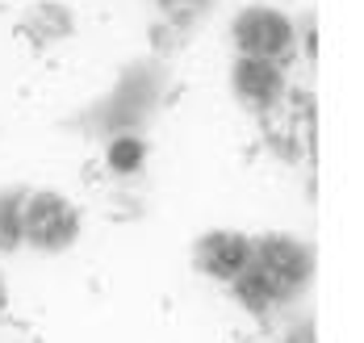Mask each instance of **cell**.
Here are the masks:
<instances>
[{
    "mask_svg": "<svg viewBox=\"0 0 364 343\" xmlns=\"http://www.w3.org/2000/svg\"><path fill=\"white\" fill-rule=\"evenodd\" d=\"M306 281H310L306 243H297L289 234H268V239H255L252 260L230 285L252 314H268L272 305L293 302L306 289Z\"/></svg>",
    "mask_w": 364,
    "mask_h": 343,
    "instance_id": "cell-1",
    "label": "cell"
},
{
    "mask_svg": "<svg viewBox=\"0 0 364 343\" xmlns=\"http://www.w3.org/2000/svg\"><path fill=\"white\" fill-rule=\"evenodd\" d=\"M80 234V209L59 192H30L21 214V239L38 251H63Z\"/></svg>",
    "mask_w": 364,
    "mask_h": 343,
    "instance_id": "cell-2",
    "label": "cell"
},
{
    "mask_svg": "<svg viewBox=\"0 0 364 343\" xmlns=\"http://www.w3.org/2000/svg\"><path fill=\"white\" fill-rule=\"evenodd\" d=\"M235 46H239V55L243 59H268V63H277V59H285L293 50V26L285 13H277V9H243L239 17H235Z\"/></svg>",
    "mask_w": 364,
    "mask_h": 343,
    "instance_id": "cell-3",
    "label": "cell"
},
{
    "mask_svg": "<svg viewBox=\"0 0 364 343\" xmlns=\"http://www.w3.org/2000/svg\"><path fill=\"white\" fill-rule=\"evenodd\" d=\"M252 239L247 234H239V230H210V234H201L197 239V251H193V260L201 272H210L214 281H235L247 260H252Z\"/></svg>",
    "mask_w": 364,
    "mask_h": 343,
    "instance_id": "cell-4",
    "label": "cell"
},
{
    "mask_svg": "<svg viewBox=\"0 0 364 343\" xmlns=\"http://www.w3.org/2000/svg\"><path fill=\"white\" fill-rule=\"evenodd\" d=\"M230 84H235V97L247 109H259V114L272 109L281 101V92H285V76H281L277 63H268V59H243V55H239V63L230 72Z\"/></svg>",
    "mask_w": 364,
    "mask_h": 343,
    "instance_id": "cell-5",
    "label": "cell"
},
{
    "mask_svg": "<svg viewBox=\"0 0 364 343\" xmlns=\"http://www.w3.org/2000/svg\"><path fill=\"white\" fill-rule=\"evenodd\" d=\"M26 197H30V192H21V189L0 192V251H13L17 243H26V239H21V214H26Z\"/></svg>",
    "mask_w": 364,
    "mask_h": 343,
    "instance_id": "cell-6",
    "label": "cell"
},
{
    "mask_svg": "<svg viewBox=\"0 0 364 343\" xmlns=\"http://www.w3.org/2000/svg\"><path fill=\"white\" fill-rule=\"evenodd\" d=\"M105 159H109L113 172L126 176V172H134V168L143 163V143H139L134 134H122V138H113L109 143V155H105Z\"/></svg>",
    "mask_w": 364,
    "mask_h": 343,
    "instance_id": "cell-7",
    "label": "cell"
},
{
    "mask_svg": "<svg viewBox=\"0 0 364 343\" xmlns=\"http://www.w3.org/2000/svg\"><path fill=\"white\" fill-rule=\"evenodd\" d=\"M4 302H9V298H4V281H0V314H4Z\"/></svg>",
    "mask_w": 364,
    "mask_h": 343,
    "instance_id": "cell-8",
    "label": "cell"
}]
</instances>
